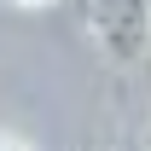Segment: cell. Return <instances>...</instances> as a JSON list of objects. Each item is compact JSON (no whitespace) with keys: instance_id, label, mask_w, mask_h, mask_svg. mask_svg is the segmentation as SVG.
Returning a JSON list of instances; mask_svg holds the SVG:
<instances>
[{"instance_id":"6da1fadb","label":"cell","mask_w":151,"mask_h":151,"mask_svg":"<svg viewBox=\"0 0 151 151\" xmlns=\"http://www.w3.org/2000/svg\"><path fill=\"white\" fill-rule=\"evenodd\" d=\"M81 29L105 64L134 70L151 58V0H81Z\"/></svg>"},{"instance_id":"7a4b0ae2","label":"cell","mask_w":151,"mask_h":151,"mask_svg":"<svg viewBox=\"0 0 151 151\" xmlns=\"http://www.w3.org/2000/svg\"><path fill=\"white\" fill-rule=\"evenodd\" d=\"M6 6H18V12H41V6H58V0H6Z\"/></svg>"},{"instance_id":"3957f363","label":"cell","mask_w":151,"mask_h":151,"mask_svg":"<svg viewBox=\"0 0 151 151\" xmlns=\"http://www.w3.org/2000/svg\"><path fill=\"white\" fill-rule=\"evenodd\" d=\"M0 151H35V145H23V139H12V134H0Z\"/></svg>"}]
</instances>
